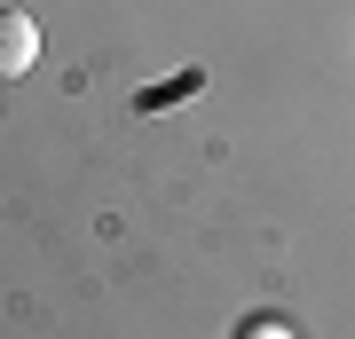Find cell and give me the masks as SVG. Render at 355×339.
<instances>
[{"label":"cell","mask_w":355,"mask_h":339,"mask_svg":"<svg viewBox=\"0 0 355 339\" xmlns=\"http://www.w3.org/2000/svg\"><path fill=\"white\" fill-rule=\"evenodd\" d=\"M40 63V24L24 8H0V79H24Z\"/></svg>","instance_id":"1"}]
</instances>
